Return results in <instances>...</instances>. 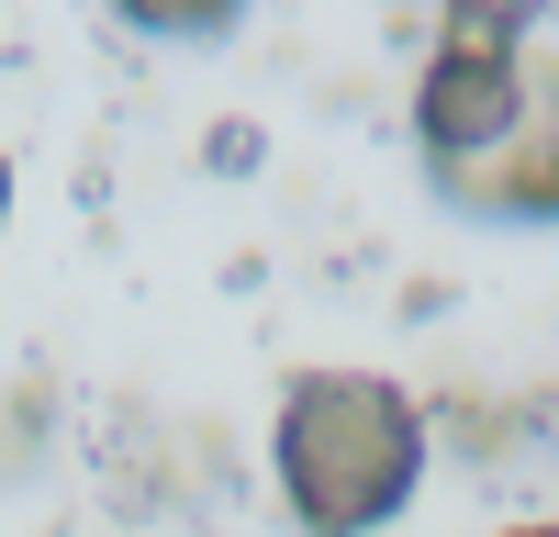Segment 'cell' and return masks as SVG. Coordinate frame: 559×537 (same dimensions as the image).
Listing matches in <instances>:
<instances>
[{
	"instance_id": "cell-5",
	"label": "cell",
	"mask_w": 559,
	"mask_h": 537,
	"mask_svg": "<svg viewBox=\"0 0 559 537\" xmlns=\"http://www.w3.org/2000/svg\"><path fill=\"white\" fill-rule=\"evenodd\" d=\"M112 12H123L134 34H224L247 0H112Z\"/></svg>"
},
{
	"instance_id": "cell-7",
	"label": "cell",
	"mask_w": 559,
	"mask_h": 537,
	"mask_svg": "<svg viewBox=\"0 0 559 537\" xmlns=\"http://www.w3.org/2000/svg\"><path fill=\"white\" fill-rule=\"evenodd\" d=\"M515 537H559V526H515Z\"/></svg>"
},
{
	"instance_id": "cell-6",
	"label": "cell",
	"mask_w": 559,
	"mask_h": 537,
	"mask_svg": "<svg viewBox=\"0 0 559 537\" xmlns=\"http://www.w3.org/2000/svg\"><path fill=\"white\" fill-rule=\"evenodd\" d=\"M0 213H12V168H0Z\"/></svg>"
},
{
	"instance_id": "cell-1",
	"label": "cell",
	"mask_w": 559,
	"mask_h": 537,
	"mask_svg": "<svg viewBox=\"0 0 559 537\" xmlns=\"http://www.w3.org/2000/svg\"><path fill=\"white\" fill-rule=\"evenodd\" d=\"M269 460H280V504L302 515V537H369L426 481V415L381 370H302L280 392Z\"/></svg>"
},
{
	"instance_id": "cell-2",
	"label": "cell",
	"mask_w": 559,
	"mask_h": 537,
	"mask_svg": "<svg viewBox=\"0 0 559 537\" xmlns=\"http://www.w3.org/2000/svg\"><path fill=\"white\" fill-rule=\"evenodd\" d=\"M426 179H437L448 213H481V224H559V57L526 68V112H515L503 146L448 157V168H426Z\"/></svg>"
},
{
	"instance_id": "cell-3",
	"label": "cell",
	"mask_w": 559,
	"mask_h": 537,
	"mask_svg": "<svg viewBox=\"0 0 559 537\" xmlns=\"http://www.w3.org/2000/svg\"><path fill=\"white\" fill-rule=\"evenodd\" d=\"M526 68H537V57H515V45H448V34H437L426 79H414V146H426V168L503 146L515 112H526Z\"/></svg>"
},
{
	"instance_id": "cell-4",
	"label": "cell",
	"mask_w": 559,
	"mask_h": 537,
	"mask_svg": "<svg viewBox=\"0 0 559 537\" xmlns=\"http://www.w3.org/2000/svg\"><path fill=\"white\" fill-rule=\"evenodd\" d=\"M548 0H448V45H515L526 57V23Z\"/></svg>"
}]
</instances>
